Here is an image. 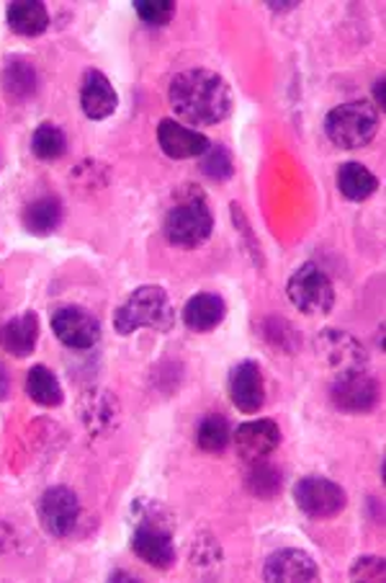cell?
Returning <instances> with one entry per match:
<instances>
[{
	"instance_id": "cell-35",
	"label": "cell",
	"mask_w": 386,
	"mask_h": 583,
	"mask_svg": "<svg viewBox=\"0 0 386 583\" xmlns=\"http://www.w3.org/2000/svg\"><path fill=\"white\" fill-rule=\"evenodd\" d=\"M9 397H11V374L3 361H0V403L9 401Z\"/></svg>"
},
{
	"instance_id": "cell-28",
	"label": "cell",
	"mask_w": 386,
	"mask_h": 583,
	"mask_svg": "<svg viewBox=\"0 0 386 583\" xmlns=\"http://www.w3.org/2000/svg\"><path fill=\"white\" fill-rule=\"evenodd\" d=\"M132 524L134 527H149V530H162L173 535V516L170 511L153 499H137L132 503Z\"/></svg>"
},
{
	"instance_id": "cell-5",
	"label": "cell",
	"mask_w": 386,
	"mask_h": 583,
	"mask_svg": "<svg viewBox=\"0 0 386 583\" xmlns=\"http://www.w3.org/2000/svg\"><path fill=\"white\" fill-rule=\"evenodd\" d=\"M286 295L304 316H327L335 308V287L330 276L317 264H302L286 282Z\"/></svg>"
},
{
	"instance_id": "cell-29",
	"label": "cell",
	"mask_w": 386,
	"mask_h": 583,
	"mask_svg": "<svg viewBox=\"0 0 386 583\" xmlns=\"http://www.w3.org/2000/svg\"><path fill=\"white\" fill-rule=\"evenodd\" d=\"M198 170L212 181H227L234 176V158L230 147L221 145V142H212L209 151L202 155L198 160Z\"/></svg>"
},
{
	"instance_id": "cell-3",
	"label": "cell",
	"mask_w": 386,
	"mask_h": 583,
	"mask_svg": "<svg viewBox=\"0 0 386 583\" xmlns=\"http://www.w3.org/2000/svg\"><path fill=\"white\" fill-rule=\"evenodd\" d=\"M176 325V310L168 291L160 284H142L113 312V331L119 336H132L140 329L170 333Z\"/></svg>"
},
{
	"instance_id": "cell-39",
	"label": "cell",
	"mask_w": 386,
	"mask_h": 583,
	"mask_svg": "<svg viewBox=\"0 0 386 583\" xmlns=\"http://www.w3.org/2000/svg\"><path fill=\"white\" fill-rule=\"evenodd\" d=\"M0 289H3V282H0Z\"/></svg>"
},
{
	"instance_id": "cell-34",
	"label": "cell",
	"mask_w": 386,
	"mask_h": 583,
	"mask_svg": "<svg viewBox=\"0 0 386 583\" xmlns=\"http://www.w3.org/2000/svg\"><path fill=\"white\" fill-rule=\"evenodd\" d=\"M386 575V563L378 556H363L350 566V579L353 581H382Z\"/></svg>"
},
{
	"instance_id": "cell-10",
	"label": "cell",
	"mask_w": 386,
	"mask_h": 583,
	"mask_svg": "<svg viewBox=\"0 0 386 583\" xmlns=\"http://www.w3.org/2000/svg\"><path fill=\"white\" fill-rule=\"evenodd\" d=\"M378 395H382V390H378L376 377H371L366 369L335 377L330 388V401L342 414H369L376 408Z\"/></svg>"
},
{
	"instance_id": "cell-7",
	"label": "cell",
	"mask_w": 386,
	"mask_h": 583,
	"mask_svg": "<svg viewBox=\"0 0 386 583\" xmlns=\"http://www.w3.org/2000/svg\"><path fill=\"white\" fill-rule=\"evenodd\" d=\"M291 496H294L297 509L302 511L304 516L314 519V522L335 519L348 503L346 490L335 480L322 478V475H304V478H299Z\"/></svg>"
},
{
	"instance_id": "cell-17",
	"label": "cell",
	"mask_w": 386,
	"mask_h": 583,
	"mask_svg": "<svg viewBox=\"0 0 386 583\" xmlns=\"http://www.w3.org/2000/svg\"><path fill=\"white\" fill-rule=\"evenodd\" d=\"M39 333H41L39 316L34 310H26L0 325V348H3L5 354H11V357L26 359L37 352Z\"/></svg>"
},
{
	"instance_id": "cell-22",
	"label": "cell",
	"mask_w": 386,
	"mask_h": 583,
	"mask_svg": "<svg viewBox=\"0 0 386 583\" xmlns=\"http://www.w3.org/2000/svg\"><path fill=\"white\" fill-rule=\"evenodd\" d=\"M5 21L19 37H39L49 28V11L39 0H16L5 9Z\"/></svg>"
},
{
	"instance_id": "cell-38",
	"label": "cell",
	"mask_w": 386,
	"mask_h": 583,
	"mask_svg": "<svg viewBox=\"0 0 386 583\" xmlns=\"http://www.w3.org/2000/svg\"><path fill=\"white\" fill-rule=\"evenodd\" d=\"M109 581H126V583H137L140 579L134 573H129V571H121V568H117V571H111L109 573Z\"/></svg>"
},
{
	"instance_id": "cell-8",
	"label": "cell",
	"mask_w": 386,
	"mask_h": 583,
	"mask_svg": "<svg viewBox=\"0 0 386 583\" xmlns=\"http://www.w3.org/2000/svg\"><path fill=\"white\" fill-rule=\"evenodd\" d=\"M37 522L49 537H70L81 522V499L73 488L52 486L39 496Z\"/></svg>"
},
{
	"instance_id": "cell-20",
	"label": "cell",
	"mask_w": 386,
	"mask_h": 583,
	"mask_svg": "<svg viewBox=\"0 0 386 583\" xmlns=\"http://www.w3.org/2000/svg\"><path fill=\"white\" fill-rule=\"evenodd\" d=\"M62 219H64V210L57 197L34 199V202L26 204L24 212H21L24 230L28 233V236H37V238L52 236L57 227L62 225Z\"/></svg>"
},
{
	"instance_id": "cell-21",
	"label": "cell",
	"mask_w": 386,
	"mask_h": 583,
	"mask_svg": "<svg viewBox=\"0 0 386 583\" xmlns=\"http://www.w3.org/2000/svg\"><path fill=\"white\" fill-rule=\"evenodd\" d=\"M0 83L13 102H26L39 91V70L28 57H11L0 73Z\"/></svg>"
},
{
	"instance_id": "cell-4",
	"label": "cell",
	"mask_w": 386,
	"mask_h": 583,
	"mask_svg": "<svg viewBox=\"0 0 386 583\" xmlns=\"http://www.w3.org/2000/svg\"><path fill=\"white\" fill-rule=\"evenodd\" d=\"M382 114L371 102L340 104L325 117V134L340 151H361L376 140Z\"/></svg>"
},
{
	"instance_id": "cell-27",
	"label": "cell",
	"mask_w": 386,
	"mask_h": 583,
	"mask_svg": "<svg viewBox=\"0 0 386 583\" xmlns=\"http://www.w3.org/2000/svg\"><path fill=\"white\" fill-rule=\"evenodd\" d=\"M32 153L37 160H57L68 153V134L60 124L41 122L32 134Z\"/></svg>"
},
{
	"instance_id": "cell-26",
	"label": "cell",
	"mask_w": 386,
	"mask_h": 583,
	"mask_svg": "<svg viewBox=\"0 0 386 583\" xmlns=\"http://www.w3.org/2000/svg\"><path fill=\"white\" fill-rule=\"evenodd\" d=\"M196 444L202 452L219 454L232 444V426L225 416L209 414L196 426Z\"/></svg>"
},
{
	"instance_id": "cell-12",
	"label": "cell",
	"mask_w": 386,
	"mask_h": 583,
	"mask_svg": "<svg viewBox=\"0 0 386 583\" xmlns=\"http://www.w3.org/2000/svg\"><path fill=\"white\" fill-rule=\"evenodd\" d=\"M227 393L240 414H257L266 405V382H263L261 367L250 359L234 365L227 374Z\"/></svg>"
},
{
	"instance_id": "cell-25",
	"label": "cell",
	"mask_w": 386,
	"mask_h": 583,
	"mask_svg": "<svg viewBox=\"0 0 386 583\" xmlns=\"http://www.w3.org/2000/svg\"><path fill=\"white\" fill-rule=\"evenodd\" d=\"M245 488L261 501L276 499L284 488V475L276 465H270L268 460L250 462V473L245 475Z\"/></svg>"
},
{
	"instance_id": "cell-14",
	"label": "cell",
	"mask_w": 386,
	"mask_h": 583,
	"mask_svg": "<svg viewBox=\"0 0 386 583\" xmlns=\"http://www.w3.org/2000/svg\"><path fill=\"white\" fill-rule=\"evenodd\" d=\"M234 450L245 462L268 460L281 447V429L270 418H255V421L240 424L232 433Z\"/></svg>"
},
{
	"instance_id": "cell-36",
	"label": "cell",
	"mask_w": 386,
	"mask_h": 583,
	"mask_svg": "<svg viewBox=\"0 0 386 583\" xmlns=\"http://www.w3.org/2000/svg\"><path fill=\"white\" fill-rule=\"evenodd\" d=\"M384 88H386V83H384V78H378V81L371 85V91H374V106H376V111L382 114L386 109V98H384Z\"/></svg>"
},
{
	"instance_id": "cell-6",
	"label": "cell",
	"mask_w": 386,
	"mask_h": 583,
	"mask_svg": "<svg viewBox=\"0 0 386 583\" xmlns=\"http://www.w3.org/2000/svg\"><path fill=\"white\" fill-rule=\"evenodd\" d=\"M314 354L322 361V367L330 369L335 377L363 372L369 365V352L359 338L350 336L348 331L325 329L314 338Z\"/></svg>"
},
{
	"instance_id": "cell-11",
	"label": "cell",
	"mask_w": 386,
	"mask_h": 583,
	"mask_svg": "<svg viewBox=\"0 0 386 583\" xmlns=\"http://www.w3.org/2000/svg\"><path fill=\"white\" fill-rule=\"evenodd\" d=\"M77 416H81V424L88 429L91 437L96 439L111 437V433L119 429L121 421V408L117 395L104 388L85 390L81 401H77Z\"/></svg>"
},
{
	"instance_id": "cell-24",
	"label": "cell",
	"mask_w": 386,
	"mask_h": 583,
	"mask_svg": "<svg viewBox=\"0 0 386 583\" xmlns=\"http://www.w3.org/2000/svg\"><path fill=\"white\" fill-rule=\"evenodd\" d=\"M26 395H28V401H32L34 405H39V408H57V405H62L64 401L60 380H57V374L45 365L28 369Z\"/></svg>"
},
{
	"instance_id": "cell-19",
	"label": "cell",
	"mask_w": 386,
	"mask_h": 583,
	"mask_svg": "<svg viewBox=\"0 0 386 583\" xmlns=\"http://www.w3.org/2000/svg\"><path fill=\"white\" fill-rule=\"evenodd\" d=\"M183 325L191 333H212L227 318V302L217 291H196L181 312Z\"/></svg>"
},
{
	"instance_id": "cell-23",
	"label": "cell",
	"mask_w": 386,
	"mask_h": 583,
	"mask_svg": "<svg viewBox=\"0 0 386 583\" xmlns=\"http://www.w3.org/2000/svg\"><path fill=\"white\" fill-rule=\"evenodd\" d=\"M338 189L348 202H366L376 194L378 179L359 160L342 163L338 170Z\"/></svg>"
},
{
	"instance_id": "cell-32",
	"label": "cell",
	"mask_w": 386,
	"mask_h": 583,
	"mask_svg": "<svg viewBox=\"0 0 386 583\" xmlns=\"http://www.w3.org/2000/svg\"><path fill=\"white\" fill-rule=\"evenodd\" d=\"M134 13L145 26H168L176 16L173 0H134Z\"/></svg>"
},
{
	"instance_id": "cell-33",
	"label": "cell",
	"mask_w": 386,
	"mask_h": 583,
	"mask_svg": "<svg viewBox=\"0 0 386 583\" xmlns=\"http://www.w3.org/2000/svg\"><path fill=\"white\" fill-rule=\"evenodd\" d=\"M232 223H234V227H238V233H240L242 243H245V248H248V253L253 255L255 266H263L261 243H257V238H255L253 227H250V219L245 217V212H242V207H240L238 202H232Z\"/></svg>"
},
{
	"instance_id": "cell-37",
	"label": "cell",
	"mask_w": 386,
	"mask_h": 583,
	"mask_svg": "<svg viewBox=\"0 0 386 583\" xmlns=\"http://www.w3.org/2000/svg\"><path fill=\"white\" fill-rule=\"evenodd\" d=\"M297 0H270L268 9L270 11H294L297 9Z\"/></svg>"
},
{
	"instance_id": "cell-15",
	"label": "cell",
	"mask_w": 386,
	"mask_h": 583,
	"mask_svg": "<svg viewBox=\"0 0 386 583\" xmlns=\"http://www.w3.org/2000/svg\"><path fill=\"white\" fill-rule=\"evenodd\" d=\"M157 145L162 147V153L173 160H189V158H202L209 151L212 140L204 132L191 130L178 122V119H162L157 124Z\"/></svg>"
},
{
	"instance_id": "cell-16",
	"label": "cell",
	"mask_w": 386,
	"mask_h": 583,
	"mask_svg": "<svg viewBox=\"0 0 386 583\" xmlns=\"http://www.w3.org/2000/svg\"><path fill=\"white\" fill-rule=\"evenodd\" d=\"M81 109L91 122H104L117 114L119 94L101 70H88L81 83Z\"/></svg>"
},
{
	"instance_id": "cell-30",
	"label": "cell",
	"mask_w": 386,
	"mask_h": 583,
	"mask_svg": "<svg viewBox=\"0 0 386 583\" xmlns=\"http://www.w3.org/2000/svg\"><path fill=\"white\" fill-rule=\"evenodd\" d=\"M261 333L266 338V344L281 348L284 354H294L299 346H302V336L289 320L284 318H266L261 323Z\"/></svg>"
},
{
	"instance_id": "cell-13",
	"label": "cell",
	"mask_w": 386,
	"mask_h": 583,
	"mask_svg": "<svg viewBox=\"0 0 386 583\" xmlns=\"http://www.w3.org/2000/svg\"><path fill=\"white\" fill-rule=\"evenodd\" d=\"M263 579L270 583H314L319 581V566L310 552L297 550V547H281L266 558Z\"/></svg>"
},
{
	"instance_id": "cell-1",
	"label": "cell",
	"mask_w": 386,
	"mask_h": 583,
	"mask_svg": "<svg viewBox=\"0 0 386 583\" xmlns=\"http://www.w3.org/2000/svg\"><path fill=\"white\" fill-rule=\"evenodd\" d=\"M170 109L185 127H214L234 109L232 88L214 70L193 68L178 73L168 88Z\"/></svg>"
},
{
	"instance_id": "cell-9",
	"label": "cell",
	"mask_w": 386,
	"mask_h": 583,
	"mask_svg": "<svg viewBox=\"0 0 386 583\" xmlns=\"http://www.w3.org/2000/svg\"><path fill=\"white\" fill-rule=\"evenodd\" d=\"M52 325L55 338L60 341L62 346L75 348V352H88L101 341V323L98 318L88 312L81 305H64V308H57L52 312Z\"/></svg>"
},
{
	"instance_id": "cell-2",
	"label": "cell",
	"mask_w": 386,
	"mask_h": 583,
	"mask_svg": "<svg viewBox=\"0 0 386 583\" xmlns=\"http://www.w3.org/2000/svg\"><path fill=\"white\" fill-rule=\"evenodd\" d=\"M166 238L178 248H196L206 243L214 233V212L209 199L196 183L176 191L173 207L166 215Z\"/></svg>"
},
{
	"instance_id": "cell-31",
	"label": "cell",
	"mask_w": 386,
	"mask_h": 583,
	"mask_svg": "<svg viewBox=\"0 0 386 583\" xmlns=\"http://www.w3.org/2000/svg\"><path fill=\"white\" fill-rule=\"evenodd\" d=\"M70 181H73L75 191L106 189V183H109V166L98 160H85L81 166H75Z\"/></svg>"
},
{
	"instance_id": "cell-18",
	"label": "cell",
	"mask_w": 386,
	"mask_h": 583,
	"mask_svg": "<svg viewBox=\"0 0 386 583\" xmlns=\"http://www.w3.org/2000/svg\"><path fill=\"white\" fill-rule=\"evenodd\" d=\"M132 552L142 560V563L155 568V571H170L178 560L173 535L162 530L134 527Z\"/></svg>"
}]
</instances>
